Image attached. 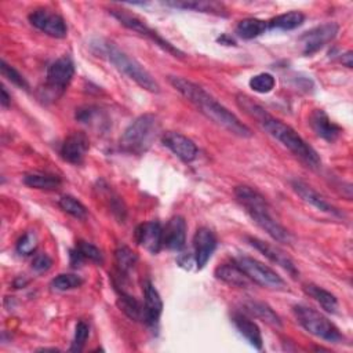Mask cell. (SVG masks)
Segmentation results:
<instances>
[{"label": "cell", "instance_id": "1", "mask_svg": "<svg viewBox=\"0 0 353 353\" xmlns=\"http://www.w3.org/2000/svg\"><path fill=\"white\" fill-rule=\"evenodd\" d=\"M168 81L192 105H194L200 113H203L212 123L218 124L219 127L228 130L229 132L237 137H241V138L252 137L251 130L234 113H232L222 103H219L212 95H210L199 84L188 79H183L181 76H170Z\"/></svg>", "mask_w": 353, "mask_h": 353}, {"label": "cell", "instance_id": "2", "mask_svg": "<svg viewBox=\"0 0 353 353\" xmlns=\"http://www.w3.org/2000/svg\"><path fill=\"white\" fill-rule=\"evenodd\" d=\"M234 197L245 208L247 214L254 219V222L272 239L279 243L291 241V233L272 216L268 201L258 190L240 185L234 188Z\"/></svg>", "mask_w": 353, "mask_h": 353}, {"label": "cell", "instance_id": "3", "mask_svg": "<svg viewBox=\"0 0 353 353\" xmlns=\"http://www.w3.org/2000/svg\"><path fill=\"white\" fill-rule=\"evenodd\" d=\"M91 47L98 55L106 58L117 70L134 80L143 90L150 92L160 91V85L154 77L135 58L121 51L114 43L108 40H98L97 43L94 41Z\"/></svg>", "mask_w": 353, "mask_h": 353}, {"label": "cell", "instance_id": "4", "mask_svg": "<svg viewBox=\"0 0 353 353\" xmlns=\"http://www.w3.org/2000/svg\"><path fill=\"white\" fill-rule=\"evenodd\" d=\"M255 120L270 137L277 139L283 146H285L303 161L312 165H319L321 163L317 152L309 143H306V141L288 124L270 116L266 110H263Z\"/></svg>", "mask_w": 353, "mask_h": 353}, {"label": "cell", "instance_id": "5", "mask_svg": "<svg viewBox=\"0 0 353 353\" xmlns=\"http://www.w3.org/2000/svg\"><path fill=\"white\" fill-rule=\"evenodd\" d=\"M160 124L154 114H141L124 130L120 137V148L124 152L141 154L149 149L159 132Z\"/></svg>", "mask_w": 353, "mask_h": 353}, {"label": "cell", "instance_id": "6", "mask_svg": "<svg viewBox=\"0 0 353 353\" xmlns=\"http://www.w3.org/2000/svg\"><path fill=\"white\" fill-rule=\"evenodd\" d=\"M294 314L298 323L312 335L334 343L342 341L343 336L335 327V324L331 323L324 314H321L316 309L305 305H295Z\"/></svg>", "mask_w": 353, "mask_h": 353}, {"label": "cell", "instance_id": "7", "mask_svg": "<svg viewBox=\"0 0 353 353\" xmlns=\"http://www.w3.org/2000/svg\"><path fill=\"white\" fill-rule=\"evenodd\" d=\"M236 265L250 277V280L258 285L272 288V290H285V281L268 265L250 258L239 256Z\"/></svg>", "mask_w": 353, "mask_h": 353}, {"label": "cell", "instance_id": "8", "mask_svg": "<svg viewBox=\"0 0 353 353\" xmlns=\"http://www.w3.org/2000/svg\"><path fill=\"white\" fill-rule=\"evenodd\" d=\"M110 14L125 28L138 32L139 34L150 39L152 41H154V44L160 46L163 50H165L167 52L172 54L174 57H183V52L181 50H178L176 47H174L171 43H168L167 40H164L156 30H153L152 28H149L145 21H142L141 18H138L137 15H132L127 11H121V10H112Z\"/></svg>", "mask_w": 353, "mask_h": 353}, {"label": "cell", "instance_id": "9", "mask_svg": "<svg viewBox=\"0 0 353 353\" xmlns=\"http://www.w3.org/2000/svg\"><path fill=\"white\" fill-rule=\"evenodd\" d=\"M74 74V65L69 57L55 59L48 68L46 74V85L55 95L62 94L70 84Z\"/></svg>", "mask_w": 353, "mask_h": 353}, {"label": "cell", "instance_id": "10", "mask_svg": "<svg viewBox=\"0 0 353 353\" xmlns=\"http://www.w3.org/2000/svg\"><path fill=\"white\" fill-rule=\"evenodd\" d=\"M28 19H29L30 25H33L36 29L41 30L43 33H46L51 37L63 39L68 34V28H66L63 18L59 14L52 12L47 8L33 10L28 15Z\"/></svg>", "mask_w": 353, "mask_h": 353}, {"label": "cell", "instance_id": "11", "mask_svg": "<svg viewBox=\"0 0 353 353\" xmlns=\"http://www.w3.org/2000/svg\"><path fill=\"white\" fill-rule=\"evenodd\" d=\"M339 30V26L335 22H327L320 26H316L301 36V43L303 47V54L310 55L320 48H323L327 43L332 41Z\"/></svg>", "mask_w": 353, "mask_h": 353}, {"label": "cell", "instance_id": "12", "mask_svg": "<svg viewBox=\"0 0 353 353\" xmlns=\"http://www.w3.org/2000/svg\"><path fill=\"white\" fill-rule=\"evenodd\" d=\"M247 240L252 247H255L270 262H273V263L279 265L280 268H283L284 270H287L292 277H296L299 274V270H298L296 265L294 263V261L279 247H276L270 243H266L261 239H256V237H247Z\"/></svg>", "mask_w": 353, "mask_h": 353}, {"label": "cell", "instance_id": "13", "mask_svg": "<svg viewBox=\"0 0 353 353\" xmlns=\"http://www.w3.org/2000/svg\"><path fill=\"white\" fill-rule=\"evenodd\" d=\"M134 236L135 241L150 254H157L163 247V228L157 221L138 225Z\"/></svg>", "mask_w": 353, "mask_h": 353}, {"label": "cell", "instance_id": "14", "mask_svg": "<svg viewBox=\"0 0 353 353\" xmlns=\"http://www.w3.org/2000/svg\"><path fill=\"white\" fill-rule=\"evenodd\" d=\"M161 142L165 148H168L176 157H179L182 161H192L197 156V146L196 143L175 131H167L161 135Z\"/></svg>", "mask_w": 353, "mask_h": 353}, {"label": "cell", "instance_id": "15", "mask_svg": "<svg viewBox=\"0 0 353 353\" xmlns=\"http://www.w3.org/2000/svg\"><path fill=\"white\" fill-rule=\"evenodd\" d=\"M291 186L294 189V192L306 203L312 204L313 207H316L317 210L323 211V212H327V214H331L334 216H338V218H342L343 214L335 207L332 205L324 196H321L319 192H316L312 186H309L307 183L302 182V181H292L291 182Z\"/></svg>", "mask_w": 353, "mask_h": 353}, {"label": "cell", "instance_id": "16", "mask_svg": "<svg viewBox=\"0 0 353 353\" xmlns=\"http://www.w3.org/2000/svg\"><path fill=\"white\" fill-rule=\"evenodd\" d=\"M194 262L197 269H203L216 248V237L208 228H199L193 237Z\"/></svg>", "mask_w": 353, "mask_h": 353}, {"label": "cell", "instance_id": "17", "mask_svg": "<svg viewBox=\"0 0 353 353\" xmlns=\"http://www.w3.org/2000/svg\"><path fill=\"white\" fill-rule=\"evenodd\" d=\"M186 243V222L182 216H172L163 228V247L181 251Z\"/></svg>", "mask_w": 353, "mask_h": 353}, {"label": "cell", "instance_id": "18", "mask_svg": "<svg viewBox=\"0 0 353 353\" xmlns=\"http://www.w3.org/2000/svg\"><path fill=\"white\" fill-rule=\"evenodd\" d=\"M88 150V139L83 132H74L65 138L61 146V157L70 164H80Z\"/></svg>", "mask_w": 353, "mask_h": 353}, {"label": "cell", "instance_id": "19", "mask_svg": "<svg viewBox=\"0 0 353 353\" xmlns=\"http://www.w3.org/2000/svg\"><path fill=\"white\" fill-rule=\"evenodd\" d=\"M163 312V301L154 288V285L148 280L143 285V321L148 325L157 324Z\"/></svg>", "mask_w": 353, "mask_h": 353}, {"label": "cell", "instance_id": "20", "mask_svg": "<svg viewBox=\"0 0 353 353\" xmlns=\"http://www.w3.org/2000/svg\"><path fill=\"white\" fill-rule=\"evenodd\" d=\"M309 120H310L309 123H310L313 131L320 138H323L328 142L335 141L338 138V135L341 134V127L336 125L334 121H331L328 114L321 109L313 110Z\"/></svg>", "mask_w": 353, "mask_h": 353}, {"label": "cell", "instance_id": "21", "mask_svg": "<svg viewBox=\"0 0 353 353\" xmlns=\"http://www.w3.org/2000/svg\"><path fill=\"white\" fill-rule=\"evenodd\" d=\"M232 321L237 328V331L248 341L251 346H254L258 350L262 349V345H263L262 334L256 323H254L250 317H247L243 313H234L232 317Z\"/></svg>", "mask_w": 353, "mask_h": 353}, {"label": "cell", "instance_id": "22", "mask_svg": "<svg viewBox=\"0 0 353 353\" xmlns=\"http://www.w3.org/2000/svg\"><path fill=\"white\" fill-rule=\"evenodd\" d=\"M215 277L229 285L239 287V288H247V287H251L252 284L250 277L236 265V262L219 265L215 269Z\"/></svg>", "mask_w": 353, "mask_h": 353}, {"label": "cell", "instance_id": "23", "mask_svg": "<svg viewBox=\"0 0 353 353\" xmlns=\"http://www.w3.org/2000/svg\"><path fill=\"white\" fill-rule=\"evenodd\" d=\"M87 259L92 261V262H97V263L103 262L102 252L98 247H95L94 244L87 243L84 240H79L76 243V247L73 250H70V265L73 268H76Z\"/></svg>", "mask_w": 353, "mask_h": 353}, {"label": "cell", "instance_id": "24", "mask_svg": "<svg viewBox=\"0 0 353 353\" xmlns=\"http://www.w3.org/2000/svg\"><path fill=\"white\" fill-rule=\"evenodd\" d=\"M305 291L307 295H310L325 312L328 313H336L338 309V299L334 294L330 291L314 285V284H307L305 285Z\"/></svg>", "mask_w": 353, "mask_h": 353}, {"label": "cell", "instance_id": "25", "mask_svg": "<svg viewBox=\"0 0 353 353\" xmlns=\"http://www.w3.org/2000/svg\"><path fill=\"white\" fill-rule=\"evenodd\" d=\"M245 309L248 313L254 314L256 319L265 321L266 324H269L274 328L281 327L280 317L273 312V309L269 305H266L263 302H258V301H250L245 303Z\"/></svg>", "mask_w": 353, "mask_h": 353}, {"label": "cell", "instance_id": "26", "mask_svg": "<svg viewBox=\"0 0 353 353\" xmlns=\"http://www.w3.org/2000/svg\"><path fill=\"white\" fill-rule=\"evenodd\" d=\"M23 183L33 189L40 190H55L61 186V179L57 175L51 174H41V172H32L23 176Z\"/></svg>", "mask_w": 353, "mask_h": 353}, {"label": "cell", "instance_id": "27", "mask_svg": "<svg viewBox=\"0 0 353 353\" xmlns=\"http://www.w3.org/2000/svg\"><path fill=\"white\" fill-rule=\"evenodd\" d=\"M167 6L182 8V10H194L200 12H215L222 14L225 11L223 4L216 1H203V0H179V1H165Z\"/></svg>", "mask_w": 353, "mask_h": 353}, {"label": "cell", "instance_id": "28", "mask_svg": "<svg viewBox=\"0 0 353 353\" xmlns=\"http://www.w3.org/2000/svg\"><path fill=\"white\" fill-rule=\"evenodd\" d=\"M305 21V15L299 11H290L280 14L270 21H268V28L272 29H281V30H292L301 26Z\"/></svg>", "mask_w": 353, "mask_h": 353}, {"label": "cell", "instance_id": "29", "mask_svg": "<svg viewBox=\"0 0 353 353\" xmlns=\"http://www.w3.org/2000/svg\"><path fill=\"white\" fill-rule=\"evenodd\" d=\"M268 29V22L258 19V18H245L241 19L236 26V33L245 40L254 39L262 33H265Z\"/></svg>", "mask_w": 353, "mask_h": 353}, {"label": "cell", "instance_id": "30", "mask_svg": "<svg viewBox=\"0 0 353 353\" xmlns=\"http://www.w3.org/2000/svg\"><path fill=\"white\" fill-rule=\"evenodd\" d=\"M117 306L128 319L134 321H139L143 319V305H141L134 296L125 292H121L117 298Z\"/></svg>", "mask_w": 353, "mask_h": 353}, {"label": "cell", "instance_id": "31", "mask_svg": "<svg viewBox=\"0 0 353 353\" xmlns=\"http://www.w3.org/2000/svg\"><path fill=\"white\" fill-rule=\"evenodd\" d=\"M138 261V255L127 245H121L114 251V262L121 273L130 272Z\"/></svg>", "mask_w": 353, "mask_h": 353}, {"label": "cell", "instance_id": "32", "mask_svg": "<svg viewBox=\"0 0 353 353\" xmlns=\"http://www.w3.org/2000/svg\"><path fill=\"white\" fill-rule=\"evenodd\" d=\"M61 210H63L66 214L77 218V219H84L87 216V208L73 196L65 194L59 199L58 201Z\"/></svg>", "mask_w": 353, "mask_h": 353}, {"label": "cell", "instance_id": "33", "mask_svg": "<svg viewBox=\"0 0 353 353\" xmlns=\"http://www.w3.org/2000/svg\"><path fill=\"white\" fill-rule=\"evenodd\" d=\"M83 284V279L77 274H72V273H62L58 274L55 279H52L51 281V287L52 290L57 291H68V290H73L77 288Z\"/></svg>", "mask_w": 353, "mask_h": 353}, {"label": "cell", "instance_id": "34", "mask_svg": "<svg viewBox=\"0 0 353 353\" xmlns=\"http://www.w3.org/2000/svg\"><path fill=\"white\" fill-rule=\"evenodd\" d=\"M248 84H250L251 90H254L255 92L265 94V92H269L274 88L276 80L270 73H259V74L252 76L250 79Z\"/></svg>", "mask_w": 353, "mask_h": 353}, {"label": "cell", "instance_id": "35", "mask_svg": "<svg viewBox=\"0 0 353 353\" xmlns=\"http://www.w3.org/2000/svg\"><path fill=\"white\" fill-rule=\"evenodd\" d=\"M0 70H1L3 77H6L8 81L15 84L17 87L28 88V83H26L25 77L17 69H14L11 65H8L4 59H1V62H0Z\"/></svg>", "mask_w": 353, "mask_h": 353}, {"label": "cell", "instance_id": "36", "mask_svg": "<svg viewBox=\"0 0 353 353\" xmlns=\"http://www.w3.org/2000/svg\"><path fill=\"white\" fill-rule=\"evenodd\" d=\"M37 248V237L33 232H26L17 243V252L19 255H32Z\"/></svg>", "mask_w": 353, "mask_h": 353}, {"label": "cell", "instance_id": "37", "mask_svg": "<svg viewBox=\"0 0 353 353\" xmlns=\"http://www.w3.org/2000/svg\"><path fill=\"white\" fill-rule=\"evenodd\" d=\"M88 334H90L88 325L84 321H79L76 324L74 338H73V342H72V346H70V352H81L84 345H85V341L88 338Z\"/></svg>", "mask_w": 353, "mask_h": 353}, {"label": "cell", "instance_id": "38", "mask_svg": "<svg viewBox=\"0 0 353 353\" xmlns=\"http://www.w3.org/2000/svg\"><path fill=\"white\" fill-rule=\"evenodd\" d=\"M52 265V259L46 254V252H40V254H36L33 261H32V269L34 272H47Z\"/></svg>", "mask_w": 353, "mask_h": 353}, {"label": "cell", "instance_id": "39", "mask_svg": "<svg viewBox=\"0 0 353 353\" xmlns=\"http://www.w3.org/2000/svg\"><path fill=\"white\" fill-rule=\"evenodd\" d=\"M0 103L3 108H8L11 103V97L8 95L6 87H1V98H0Z\"/></svg>", "mask_w": 353, "mask_h": 353}, {"label": "cell", "instance_id": "40", "mask_svg": "<svg viewBox=\"0 0 353 353\" xmlns=\"http://www.w3.org/2000/svg\"><path fill=\"white\" fill-rule=\"evenodd\" d=\"M341 61H342V63L345 65V66H347V68H352V52L350 51H347L346 54H343L342 55V58H341Z\"/></svg>", "mask_w": 353, "mask_h": 353}]
</instances>
